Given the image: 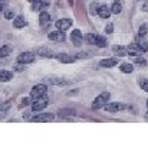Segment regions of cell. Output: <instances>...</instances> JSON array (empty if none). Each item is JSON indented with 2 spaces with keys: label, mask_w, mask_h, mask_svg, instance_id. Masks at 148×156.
<instances>
[{
  "label": "cell",
  "mask_w": 148,
  "mask_h": 156,
  "mask_svg": "<svg viewBox=\"0 0 148 156\" xmlns=\"http://www.w3.org/2000/svg\"><path fill=\"white\" fill-rule=\"evenodd\" d=\"M35 58L36 56L33 55L32 52H22L20 55L17 56V62L19 64H32V62H35Z\"/></svg>",
  "instance_id": "4"
},
{
  "label": "cell",
  "mask_w": 148,
  "mask_h": 156,
  "mask_svg": "<svg viewBox=\"0 0 148 156\" xmlns=\"http://www.w3.org/2000/svg\"><path fill=\"white\" fill-rule=\"evenodd\" d=\"M48 6H49V0H38V2L32 3V10H42V9H46Z\"/></svg>",
  "instance_id": "10"
},
{
  "label": "cell",
  "mask_w": 148,
  "mask_h": 156,
  "mask_svg": "<svg viewBox=\"0 0 148 156\" xmlns=\"http://www.w3.org/2000/svg\"><path fill=\"white\" fill-rule=\"evenodd\" d=\"M112 30H114V25H112V23H108V25L105 26V32H106V34H112Z\"/></svg>",
  "instance_id": "33"
},
{
  "label": "cell",
  "mask_w": 148,
  "mask_h": 156,
  "mask_svg": "<svg viewBox=\"0 0 148 156\" xmlns=\"http://www.w3.org/2000/svg\"><path fill=\"white\" fill-rule=\"evenodd\" d=\"M38 55L43 56V58H55L53 51L49 49V48H39V49H38Z\"/></svg>",
  "instance_id": "16"
},
{
  "label": "cell",
  "mask_w": 148,
  "mask_h": 156,
  "mask_svg": "<svg viewBox=\"0 0 148 156\" xmlns=\"http://www.w3.org/2000/svg\"><path fill=\"white\" fill-rule=\"evenodd\" d=\"M99 3H96V2H93V3H91V6H89V13L91 15H96L99 10Z\"/></svg>",
  "instance_id": "26"
},
{
  "label": "cell",
  "mask_w": 148,
  "mask_h": 156,
  "mask_svg": "<svg viewBox=\"0 0 148 156\" xmlns=\"http://www.w3.org/2000/svg\"><path fill=\"white\" fill-rule=\"evenodd\" d=\"M3 10V5H2V3H0V12Z\"/></svg>",
  "instance_id": "37"
},
{
  "label": "cell",
  "mask_w": 148,
  "mask_h": 156,
  "mask_svg": "<svg viewBox=\"0 0 148 156\" xmlns=\"http://www.w3.org/2000/svg\"><path fill=\"white\" fill-rule=\"evenodd\" d=\"M109 93H101V94L95 98V101L92 103V108L93 110H99V108H104L108 101H109Z\"/></svg>",
  "instance_id": "1"
},
{
  "label": "cell",
  "mask_w": 148,
  "mask_h": 156,
  "mask_svg": "<svg viewBox=\"0 0 148 156\" xmlns=\"http://www.w3.org/2000/svg\"><path fill=\"white\" fill-rule=\"evenodd\" d=\"M53 119H55V116H53L52 113H40L38 116L32 117L30 120H32V122H38V123H43V122H52Z\"/></svg>",
  "instance_id": "5"
},
{
  "label": "cell",
  "mask_w": 148,
  "mask_h": 156,
  "mask_svg": "<svg viewBox=\"0 0 148 156\" xmlns=\"http://www.w3.org/2000/svg\"><path fill=\"white\" fill-rule=\"evenodd\" d=\"M48 93V87L45 85V84H38V85H35L30 91V97L32 98H38V97H42V95H46Z\"/></svg>",
  "instance_id": "3"
},
{
  "label": "cell",
  "mask_w": 148,
  "mask_h": 156,
  "mask_svg": "<svg viewBox=\"0 0 148 156\" xmlns=\"http://www.w3.org/2000/svg\"><path fill=\"white\" fill-rule=\"evenodd\" d=\"M135 64L141 65V67H145V65H147V61H145V58H143V56L137 55V56H135Z\"/></svg>",
  "instance_id": "31"
},
{
  "label": "cell",
  "mask_w": 148,
  "mask_h": 156,
  "mask_svg": "<svg viewBox=\"0 0 148 156\" xmlns=\"http://www.w3.org/2000/svg\"><path fill=\"white\" fill-rule=\"evenodd\" d=\"M28 2H30V3H35V2H38V0H28Z\"/></svg>",
  "instance_id": "36"
},
{
  "label": "cell",
  "mask_w": 148,
  "mask_h": 156,
  "mask_svg": "<svg viewBox=\"0 0 148 156\" xmlns=\"http://www.w3.org/2000/svg\"><path fill=\"white\" fill-rule=\"evenodd\" d=\"M72 26V20L71 19H60L56 22V28L59 29V30H66V29H69Z\"/></svg>",
  "instance_id": "11"
},
{
  "label": "cell",
  "mask_w": 148,
  "mask_h": 156,
  "mask_svg": "<svg viewBox=\"0 0 148 156\" xmlns=\"http://www.w3.org/2000/svg\"><path fill=\"white\" fill-rule=\"evenodd\" d=\"M147 110H148V100H147Z\"/></svg>",
  "instance_id": "39"
},
{
  "label": "cell",
  "mask_w": 148,
  "mask_h": 156,
  "mask_svg": "<svg viewBox=\"0 0 148 156\" xmlns=\"http://www.w3.org/2000/svg\"><path fill=\"white\" fill-rule=\"evenodd\" d=\"M48 101H49V98H48L46 95H42V97H38V98H35V101L32 103V112H33V113L42 112L45 107L48 106Z\"/></svg>",
  "instance_id": "2"
},
{
  "label": "cell",
  "mask_w": 148,
  "mask_h": 156,
  "mask_svg": "<svg viewBox=\"0 0 148 156\" xmlns=\"http://www.w3.org/2000/svg\"><path fill=\"white\" fill-rule=\"evenodd\" d=\"M95 46L105 48V46H106V39H105L104 36H98V35H96V38H95Z\"/></svg>",
  "instance_id": "22"
},
{
  "label": "cell",
  "mask_w": 148,
  "mask_h": 156,
  "mask_svg": "<svg viewBox=\"0 0 148 156\" xmlns=\"http://www.w3.org/2000/svg\"><path fill=\"white\" fill-rule=\"evenodd\" d=\"M29 103H30V98H23V100H22V104H20V106H28V104H29Z\"/></svg>",
  "instance_id": "34"
},
{
  "label": "cell",
  "mask_w": 148,
  "mask_h": 156,
  "mask_svg": "<svg viewBox=\"0 0 148 156\" xmlns=\"http://www.w3.org/2000/svg\"><path fill=\"white\" fill-rule=\"evenodd\" d=\"M48 38L50 39V41H56V42H63L65 41V35H63V30H55V32H50L49 35H48Z\"/></svg>",
  "instance_id": "9"
},
{
  "label": "cell",
  "mask_w": 148,
  "mask_h": 156,
  "mask_svg": "<svg viewBox=\"0 0 148 156\" xmlns=\"http://www.w3.org/2000/svg\"><path fill=\"white\" fill-rule=\"evenodd\" d=\"M71 41H72V44L75 45V46H81V45H82V42H83V35L81 34V30H79V29L72 30Z\"/></svg>",
  "instance_id": "6"
},
{
  "label": "cell",
  "mask_w": 148,
  "mask_h": 156,
  "mask_svg": "<svg viewBox=\"0 0 148 156\" xmlns=\"http://www.w3.org/2000/svg\"><path fill=\"white\" fill-rule=\"evenodd\" d=\"M138 84H140L141 90H144V91L148 93V78H140V80H138Z\"/></svg>",
  "instance_id": "25"
},
{
  "label": "cell",
  "mask_w": 148,
  "mask_h": 156,
  "mask_svg": "<svg viewBox=\"0 0 148 156\" xmlns=\"http://www.w3.org/2000/svg\"><path fill=\"white\" fill-rule=\"evenodd\" d=\"M39 22H40V25H42V26H45V25L50 23V15L48 13V12H40V16H39Z\"/></svg>",
  "instance_id": "19"
},
{
  "label": "cell",
  "mask_w": 148,
  "mask_h": 156,
  "mask_svg": "<svg viewBox=\"0 0 148 156\" xmlns=\"http://www.w3.org/2000/svg\"><path fill=\"white\" fill-rule=\"evenodd\" d=\"M55 58L58 61L62 62V64H72V62H75V59H76V56L68 55V54H58V55H55Z\"/></svg>",
  "instance_id": "8"
},
{
  "label": "cell",
  "mask_w": 148,
  "mask_h": 156,
  "mask_svg": "<svg viewBox=\"0 0 148 156\" xmlns=\"http://www.w3.org/2000/svg\"><path fill=\"white\" fill-rule=\"evenodd\" d=\"M48 81H49L50 84H56V85H65V84H66V81H62V80H58V78H55V77H50V78H48Z\"/></svg>",
  "instance_id": "28"
},
{
  "label": "cell",
  "mask_w": 148,
  "mask_h": 156,
  "mask_svg": "<svg viewBox=\"0 0 148 156\" xmlns=\"http://www.w3.org/2000/svg\"><path fill=\"white\" fill-rule=\"evenodd\" d=\"M104 108L106 110V112H109V113H116V112L124 110V108H125V106H124L122 103H108Z\"/></svg>",
  "instance_id": "7"
},
{
  "label": "cell",
  "mask_w": 148,
  "mask_h": 156,
  "mask_svg": "<svg viewBox=\"0 0 148 156\" xmlns=\"http://www.w3.org/2000/svg\"><path fill=\"white\" fill-rule=\"evenodd\" d=\"M147 29H148V26L145 25V23L141 25L140 29H138V36H145V35H147Z\"/></svg>",
  "instance_id": "30"
},
{
  "label": "cell",
  "mask_w": 148,
  "mask_h": 156,
  "mask_svg": "<svg viewBox=\"0 0 148 156\" xmlns=\"http://www.w3.org/2000/svg\"><path fill=\"white\" fill-rule=\"evenodd\" d=\"M119 69L124 74H131L132 71H134V65L130 64V62H122V64L119 65Z\"/></svg>",
  "instance_id": "20"
},
{
  "label": "cell",
  "mask_w": 148,
  "mask_h": 156,
  "mask_svg": "<svg viewBox=\"0 0 148 156\" xmlns=\"http://www.w3.org/2000/svg\"><path fill=\"white\" fill-rule=\"evenodd\" d=\"M116 64H118L116 58H106V59H102V61L99 62V65L104 68H112V67H115Z\"/></svg>",
  "instance_id": "13"
},
{
  "label": "cell",
  "mask_w": 148,
  "mask_h": 156,
  "mask_svg": "<svg viewBox=\"0 0 148 156\" xmlns=\"http://www.w3.org/2000/svg\"><path fill=\"white\" fill-rule=\"evenodd\" d=\"M112 51H114V54L118 55V56H126L128 55V48L121 46V45H115V46H112Z\"/></svg>",
  "instance_id": "14"
},
{
  "label": "cell",
  "mask_w": 148,
  "mask_h": 156,
  "mask_svg": "<svg viewBox=\"0 0 148 156\" xmlns=\"http://www.w3.org/2000/svg\"><path fill=\"white\" fill-rule=\"evenodd\" d=\"M141 52H143V51H141V48H140L138 42H134V44H131L130 46H128V55L137 56V55H140Z\"/></svg>",
  "instance_id": "12"
},
{
  "label": "cell",
  "mask_w": 148,
  "mask_h": 156,
  "mask_svg": "<svg viewBox=\"0 0 148 156\" xmlns=\"http://www.w3.org/2000/svg\"><path fill=\"white\" fill-rule=\"evenodd\" d=\"M111 13H112L111 7H108V6H99L98 15L102 17V19H108V17L111 16Z\"/></svg>",
  "instance_id": "15"
},
{
  "label": "cell",
  "mask_w": 148,
  "mask_h": 156,
  "mask_svg": "<svg viewBox=\"0 0 148 156\" xmlns=\"http://www.w3.org/2000/svg\"><path fill=\"white\" fill-rule=\"evenodd\" d=\"M138 45H140V48H141L143 52H147L148 51V41L145 39V36H140V39H138Z\"/></svg>",
  "instance_id": "21"
},
{
  "label": "cell",
  "mask_w": 148,
  "mask_h": 156,
  "mask_svg": "<svg viewBox=\"0 0 148 156\" xmlns=\"http://www.w3.org/2000/svg\"><path fill=\"white\" fill-rule=\"evenodd\" d=\"M143 10H144V12H148V2H145V3H144Z\"/></svg>",
  "instance_id": "35"
},
{
  "label": "cell",
  "mask_w": 148,
  "mask_h": 156,
  "mask_svg": "<svg viewBox=\"0 0 148 156\" xmlns=\"http://www.w3.org/2000/svg\"><path fill=\"white\" fill-rule=\"evenodd\" d=\"M95 38H96V35L95 34L85 35V41H86V44H89V45H95Z\"/></svg>",
  "instance_id": "27"
},
{
  "label": "cell",
  "mask_w": 148,
  "mask_h": 156,
  "mask_svg": "<svg viewBox=\"0 0 148 156\" xmlns=\"http://www.w3.org/2000/svg\"><path fill=\"white\" fill-rule=\"evenodd\" d=\"M12 54V46H2L0 48V58L9 56Z\"/></svg>",
  "instance_id": "24"
},
{
  "label": "cell",
  "mask_w": 148,
  "mask_h": 156,
  "mask_svg": "<svg viewBox=\"0 0 148 156\" xmlns=\"http://www.w3.org/2000/svg\"><path fill=\"white\" fill-rule=\"evenodd\" d=\"M69 3H73V0H69Z\"/></svg>",
  "instance_id": "38"
},
{
  "label": "cell",
  "mask_w": 148,
  "mask_h": 156,
  "mask_svg": "<svg viewBox=\"0 0 148 156\" xmlns=\"http://www.w3.org/2000/svg\"><path fill=\"white\" fill-rule=\"evenodd\" d=\"M0 2H6V0H0Z\"/></svg>",
  "instance_id": "40"
},
{
  "label": "cell",
  "mask_w": 148,
  "mask_h": 156,
  "mask_svg": "<svg viewBox=\"0 0 148 156\" xmlns=\"http://www.w3.org/2000/svg\"><path fill=\"white\" fill-rule=\"evenodd\" d=\"M91 56H92V52L85 51V52H79V54H76V59H82V58H91Z\"/></svg>",
  "instance_id": "29"
},
{
  "label": "cell",
  "mask_w": 148,
  "mask_h": 156,
  "mask_svg": "<svg viewBox=\"0 0 148 156\" xmlns=\"http://www.w3.org/2000/svg\"><path fill=\"white\" fill-rule=\"evenodd\" d=\"M13 26L16 29H22L26 26V20H25V17L22 15H19V16L15 17V20H13Z\"/></svg>",
  "instance_id": "18"
},
{
  "label": "cell",
  "mask_w": 148,
  "mask_h": 156,
  "mask_svg": "<svg viewBox=\"0 0 148 156\" xmlns=\"http://www.w3.org/2000/svg\"><path fill=\"white\" fill-rule=\"evenodd\" d=\"M13 78L12 71H6V69H0V83H7Z\"/></svg>",
  "instance_id": "17"
},
{
  "label": "cell",
  "mask_w": 148,
  "mask_h": 156,
  "mask_svg": "<svg viewBox=\"0 0 148 156\" xmlns=\"http://www.w3.org/2000/svg\"><path fill=\"white\" fill-rule=\"evenodd\" d=\"M5 17L7 19V20H10V19H15V13L12 10H6L5 12Z\"/></svg>",
  "instance_id": "32"
},
{
  "label": "cell",
  "mask_w": 148,
  "mask_h": 156,
  "mask_svg": "<svg viewBox=\"0 0 148 156\" xmlns=\"http://www.w3.org/2000/svg\"><path fill=\"white\" fill-rule=\"evenodd\" d=\"M111 10H112V13H115V15L121 13V12H122V3H121V2H114Z\"/></svg>",
  "instance_id": "23"
}]
</instances>
